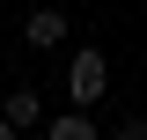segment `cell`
<instances>
[{
	"label": "cell",
	"instance_id": "6da1fadb",
	"mask_svg": "<svg viewBox=\"0 0 147 140\" xmlns=\"http://www.w3.org/2000/svg\"><path fill=\"white\" fill-rule=\"evenodd\" d=\"M103 88H110V59L96 52V44H74V59H66V96H74V103H103Z\"/></svg>",
	"mask_w": 147,
	"mask_h": 140
},
{
	"label": "cell",
	"instance_id": "7a4b0ae2",
	"mask_svg": "<svg viewBox=\"0 0 147 140\" xmlns=\"http://www.w3.org/2000/svg\"><path fill=\"white\" fill-rule=\"evenodd\" d=\"M22 44H37V52H52V44H66V15H59L52 0H44V7H37L30 22H22Z\"/></svg>",
	"mask_w": 147,
	"mask_h": 140
},
{
	"label": "cell",
	"instance_id": "3957f363",
	"mask_svg": "<svg viewBox=\"0 0 147 140\" xmlns=\"http://www.w3.org/2000/svg\"><path fill=\"white\" fill-rule=\"evenodd\" d=\"M44 140H103V133H96L88 111L74 103V111H59V118H44Z\"/></svg>",
	"mask_w": 147,
	"mask_h": 140
},
{
	"label": "cell",
	"instance_id": "277c9868",
	"mask_svg": "<svg viewBox=\"0 0 147 140\" xmlns=\"http://www.w3.org/2000/svg\"><path fill=\"white\" fill-rule=\"evenodd\" d=\"M0 118H15L22 133H30V125H44V103H37V88H15V96H0Z\"/></svg>",
	"mask_w": 147,
	"mask_h": 140
},
{
	"label": "cell",
	"instance_id": "5b68a950",
	"mask_svg": "<svg viewBox=\"0 0 147 140\" xmlns=\"http://www.w3.org/2000/svg\"><path fill=\"white\" fill-rule=\"evenodd\" d=\"M118 140H147V118H125V125H118Z\"/></svg>",
	"mask_w": 147,
	"mask_h": 140
},
{
	"label": "cell",
	"instance_id": "8992f818",
	"mask_svg": "<svg viewBox=\"0 0 147 140\" xmlns=\"http://www.w3.org/2000/svg\"><path fill=\"white\" fill-rule=\"evenodd\" d=\"M0 140H22V125H15V118H0Z\"/></svg>",
	"mask_w": 147,
	"mask_h": 140
}]
</instances>
